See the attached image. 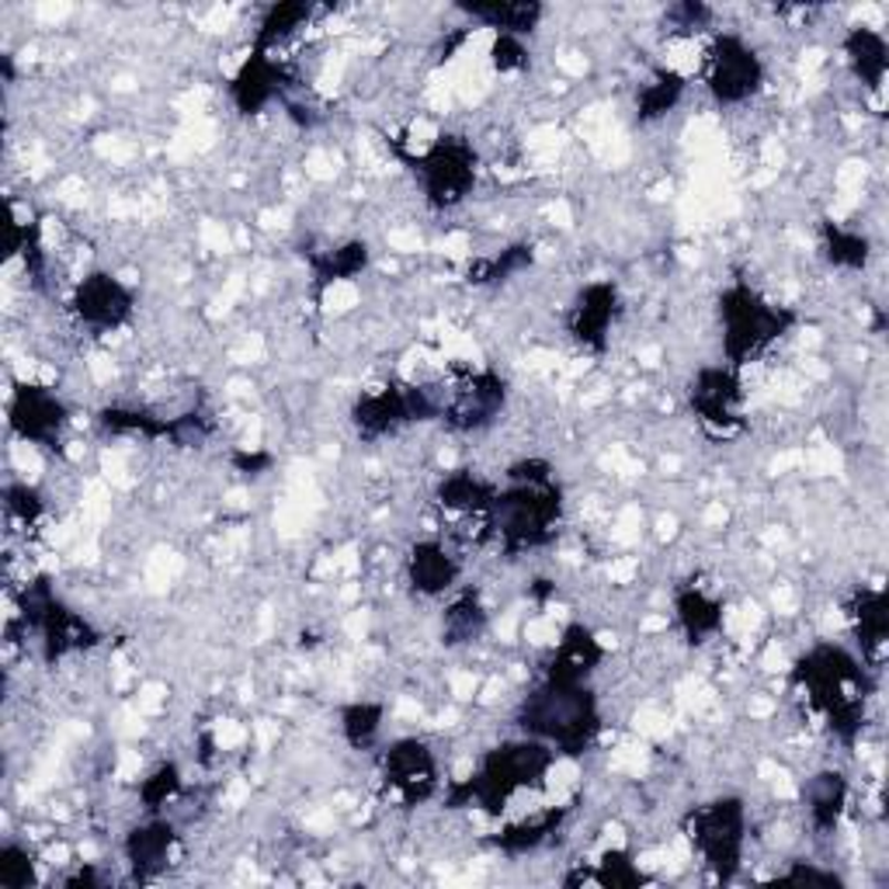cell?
Masks as SVG:
<instances>
[{
  "instance_id": "obj_2",
  "label": "cell",
  "mask_w": 889,
  "mask_h": 889,
  "mask_svg": "<svg viewBox=\"0 0 889 889\" xmlns=\"http://www.w3.org/2000/svg\"><path fill=\"white\" fill-rule=\"evenodd\" d=\"M271 14H275V18H271V21H264V24H261V29H264L261 35H264V39H271V35H275V24H279V18H282V14H292L295 21H300V14H310V11H303V8H282V11H271ZM295 29H300V24H285V21H282V29H279V42H282V39H289V35L295 32Z\"/></svg>"
},
{
  "instance_id": "obj_1",
  "label": "cell",
  "mask_w": 889,
  "mask_h": 889,
  "mask_svg": "<svg viewBox=\"0 0 889 889\" xmlns=\"http://www.w3.org/2000/svg\"><path fill=\"white\" fill-rule=\"evenodd\" d=\"M73 310H77L81 324H87L94 334H105L133 313V295L115 275H108V271H94V275H87L77 285Z\"/></svg>"
}]
</instances>
